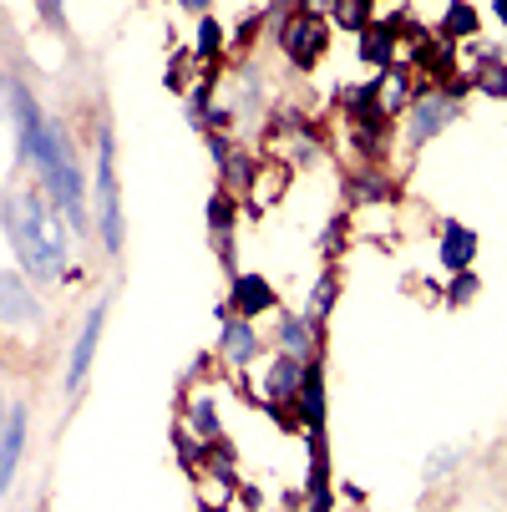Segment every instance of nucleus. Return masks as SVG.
Wrapping results in <instances>:
<instances>
[{
  "label": "nucleus",
  "mask_w": 507,
  "mask_h": 512,
  "mask_svg": "<svg viewBox=\"0 0 507 512\" xmlns=\"http://www.w3.org/2000/svg\"><path fill=\"white\" fill-rule=\"evenodd\" d=\"M21 447H26V411H16L6 426H0V492H6V487H11V477H16Z\"/></svg>",
  "instance_id": "nucleus-4"
},
{
  "label": "nucleus",
  "mask_w": 507,
  "mask_h": 512,
  "mask_svg": "<svg viewBox=\"0 0 507 512\" xmlns=\"http://www.w3.org/2000/svg\"><path fill=\"white\" fill-rule=\"evenodd\" d=\"M335 6H340V0H305V11H310V16H320V11H335Z\"/></svg>",
  "instance_id": "nucleus-22"
},
{
  "label": "nucleus",
  "mask_w": 507,
  "mask_h": 512,
  "mask_svg": "<svg viewBox=\"0 0 507 512\" xmlns=\"http://www.w3.org/2000/svg\"><path fill=\"white\" fill-rule=\"evenodd\" d=\"M102 239L122 244V208H117V173H112V137L102 132Z\"/></svg>",
  "instance_id": "nucleus-3"
},
{
  "label": "nucleus",
  "mask_w": 507,
  "mask_h": 512,
  "mask_svg": "<svg viewBox=\"0 0 507 512\" xmlns=\"http://www.w3.org/2000/svg\"><path fill=\"white\" fill-rule=\"evenodd\" d=\"M497 16H502V21H507V0H497Z\"/></svg>",
  "instance_id": "nucleus-25"
},
{
  "label": "nucleus",
  "mask_w": 507,
  "mask_h": 512,
  "mask_svg": "<svg viewBox=\"0 0 507 512\" xmlns=\"http://www.w3.org/2000/svg\"><path fill=\"white\" fill-rule=\"evenodd\" d=\"M97 335H102V310H92V315H87V325H82V335H77V350H71V365H66V386H71V391H77V386L87 381V365H92Z\"/></svg>",
  "instance_id": "nucleus-5"
},
{
  "label": "nucleus",
  "mask_w": 507,
  "mask_h": 512,
  "mask_svg": "<svg viewBox=\"0 0 507 512\" xmlns=\"http://www.w3.org/2000/svg\"><path fill=\"white\" fill-rule=\"evenodd\" d=\"M193 421H198V431L213 436V406H193Z\"/></svg>",
  "instance_id": "nucleus-21"
},
{
  "label": "nucleus",
  "mask_w": 507,
  "mask_h": 512,
  "mask_svg": "<svg viewBox=\"0 0 507 512\" xmlns=\"http://www.w3.org/2000/svg\"><path fill=\"white\" fill-rule=\"evenodd\" d=\"M396 51V41H391V26H366V31H360V56H366V61H386Z\"/></svg>",
  "instance_id": "nucleus-12"
},
{
  "label": "nucleus",
  "mask_w": 507,
  "mask_h": 512,
  "mask_svg": "<svg viewBox=\"0 0 507 512\" xmlns=\"http://www.w3.org/2000/svg\"><path fill=\"white\" fill-rule=\"evenodd\" d=\"M0 320H36V300L21 289L16 274H0Z\"/></svg>",
  "instance_id": "nucleus-7"
},
{
  "label": "nucleus",
  "mask_w": 507,
  "mask_h": 512,
  "mask_svg": "<svg viewBox=\"0 0 507 512\" xmlns=\"http://www.w3.org/2000/svg\"><path fill=\"white\" fill-rule=\"evenodd\" d=\"M447 31H452V36H472V31H477V11L467 6V0L447 6Z\"/></svg>",
  "instance_id": "nucleus-15"
},
{
  "label": "nucleus",
  "mask_w": 507,
  "mask_h": 512,
  "mask_svg": "<svg viewBox=\"0 0 507 512\" xmlns=\"http://www.w3.org/2000/svg\"><path fill=\"white\" fill-rule=\"evenodd\" d=\"M6 234H11L16 259L36 279H56L61 274V264H66V229H61L56 208H46L36 193H16L6 203Z\"/></svg>",
  "instance_id": "nucleus-1"
},
{
  "label": "nucleus",
  "mask_w": 507,
  "mask_h": 512,
  "mask_svg": "<svg viewBox=\"0 0 507 512\" xmlns=\"http://www.w3.org/2000/svg\"><path fill=\"white\" fill-rule=\"evenodd\" d=\"M284 183H279V168H269V173H259V188H254V198L264 203V198H274Z\"/></svg>",
  "instance_id": "nucleus-18"
},
{
  "label": "nucleus",
  "mask_w": 507,
  "mask_h": 512,
  "mask_svg": "<svg viewBox=\"0 0 507 512\" xmlns=\"http://www.w3.org/2000/svg\"><path fill=\"white\" fill-rule=\"evenodd\" d=\"M472 295H477V279H472V274H462V279L452 284V300H457V305H467Z\"/></svg>",
  "instance_id": "nucleus-19"
},
{
  "label": "nucleus",
  "mask_w": 507,
  "mask_h": 512,
  "mask_svg": "<svg viewBox=\"0 0 507 512\" xmlns=\"http://www.w3.org/2000/svg\"><path fill=\"white\" fill-rule=\"evenodd\" d=\"M224 340H229V345H224L229 360H249V355H254V330H249V325H229Z\"/></svg>",
  "instance_id": "nucleus-16"
},
{
  "label": "nucleus",
  "mask_w": 507,
  "mask_h": 512,
  "mask_svg": "<svg viewBox=\"0 0 507 512\" xmlns=\"http://www.w3.org/2000/svg\"><path fill=\"white\" fill-rule=\"evenodd\" d=\"M183 6H188V11H203V6H208V0H183Z\"/></svg>",
  "instance_id": "nucleus-24"
},
{
  "label": "nucleus",
  "mask_w": 507,
  "mask_h": 512,
  "mask_svg": "<svg viewBox=\"0 0 507 512\" xmlns=\"http://www.w3.org/2000/svg\"><path fill=\"white\" fill-rule=\"evenodd\" d=\"M295 391H305V365L295 355H284L274 371H269V396L279 401V396H295Z\"/></svg>",
  "instance_id": "nucleus-11"
},
{
  "label": "nucleus",
  "mask_w": 507,
  "mask_h": 512,
  "mask_svg": "<svg viewBox=\"0 0 507 512\" xmlns=\"http://www.w3.org/2000/svg\"><path fill=\"white\" fill-rule=\"evenodd\" d=\"M315 310H330V279L315 289Z\"/></svg>",
  "instance_id": "nucleus-23"
},
{
  "label": "nucleus",
  "mask_w": 507,
  "mask_h": 512,
  "mask_svg": "<svg viewBox=\"0 0 507 512\" xmlns=\"http://www.w3.org/2000/svg\"><path fill=\"white\" fill-rule=\"evenodd\" d=\"M213 46H219V26L203 21V31H198V51H203V56H213Z\"/></svg>",
  "instance_id": "nucleus-20"
},
{
  "label": "nucleus",
  "mask_w": 507,
  "mask_h": 512,
  "mask_svg": "<svg viewBox=\"0 0 507 512\" xmlns=\"http://www.w3.org/2000/svg\"><path fill=\"white\" fill-rule=\"evenodd\" d=\"M472 254H477V234L462 229V224H447V234H442V264L462 274L472 264Z\"/></svg>",
  "instance_id": "nucleus-6"
},
{
  "label": "nucleus",
  "mask_w": 507,
  "mask_h": 512,
  "mask_svg": "<svg viewBox=\"0 0 507 512\" xmlns=\"http://www.w3.org/2000/svg\"><path fill=\"white\" fill-rule=\"evenodd\" d=\"M234 305H239V315H259V310L274 305V289L259 274H239L234 279Z\"/></svg>",
  "instance_id": "nucleus-9"
},
{
  "label": "nucleus",
  "mask_w": 507,
  "mask_h": 512,
  "mask_svg": "<svg viewBox=\"0 0 507 512\" xmlns=\"http://www.w3.org/2000/svg\"><path fill=\"white\" fill-rule=\"evenodd\" d=\"M330 16H335L345 31H366V26H371V0H340Z\"/></svg>",
  "instance_id": "nucleus-13"
},
{
  "label": "nucleus",
  "mask_w": 507,
  "mask_h": 512,
  "mask_svg": "<svg viewBox=\"0 0 507 512\" xmlns=\"http://www.w3.org/2000/svg\"><path fill=\"white\" fill-rule=\"evenodd\" d=\"M406 102H411V77H406L401 66H391L386 77L376 82V107H381V117H391V112H401Z\"/></svg>",
  "instance_id": "nucleus-8"
},
{
  "label": "nucleus",
  "mask_w": 507,
  "mask_h": 512,
  "mask_svg": "<svg viewBox=\"0 0 507 512\" xmlns=\"http://www.w3.org/2000/svg\"><path fill=\"white\" fill-rule=\"evenodd\" d=\"M284 51H289V61H300V66H310V61H320L325 56V21L320 16H295L284 26Z\"/></svg>",
  "instance_id": "nucleus-2"
},
{
  "label": "nucleus",
  "mask_w": 507,
  "mask_h": 512,
  "mask_svg": "<svg viewBox=\"0 0 507 512\" xmlns=\"http://www.w3.org/2000/svg\"><path fill=\"white\" fill-rule=\"evenodd\" d=\"M447 122H452V102H447V97L431 92V97L416 102V137H437Z\"/></svg>",
  "instance_id": "nucleus-10"
},
{
  "label": "nucleus",
  "mask_w": 507,
  "mask_h": 512,
  "mask_svg": "<svg viewBox=\"0 0 507 512\" xmlns=\"http://www.w3.org/2000/svg\"><path fill=\"white\" fill-rule=\"evenodd\" d=\"M284 350L300 360V350H310V325L305 320H284Z\"/></svg>",
  "instance_id": "nucleus-17"
},
{
  "label": "nucleus",
  "mask_w": 507,
  "mask_h": 512,
  "mask_svg": "<svg viewBox=\"0 0 507 512\" xmlns=\"http://www.w3.org/2000/svg\"><path fill=\"white\" fill-rule=\"evenodd\" d=\"M482 92L487 97H507V66L487 51V61H482Z\"/></svg>",
  "instance_id": "nucleus-14"
}]
</instances>
